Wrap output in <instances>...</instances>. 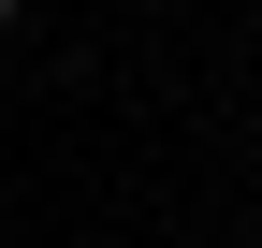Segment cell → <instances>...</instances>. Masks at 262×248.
<instances>
[{
    "label": "cell",
    "mask_w": 262,
    "mask_h": 248,
    "mask_svg": "<svg viewBox=\"0 0 262 248\" xmlns=\"http://www.w3.org/2000/svg\"><path fill=\"white\" fill-rule=\"evenodd\" d=\"M0 29H15V0H0Z\"/></svg>",
    "instance_id": "6da1fadb"
}]
</instances>
